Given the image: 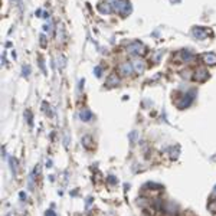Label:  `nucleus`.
I'll return each mask as SVG.
<instances>
[{"label": "nucleus", "mask_w": 216, "mask_h": 216, "mask_svg": "<svg viewBox=\"0 0 216 216\" xmlns=\"http://www.w3.org/2000/svg\"><path fill=\"white\" fill-rule=\"evenodd\" d=\"M79 118L82 120V121H91L92 120V112L89 109H82L79 112Z\"/></svg>", "instance_id": "nucleus-1"}, {"label": "nucleus", "mask_w": 216, "mask_h": 216, "mask_svg": "<svg viewBox=\"0 0 216 216\" xmlns=\"http://www.w3.org/2000/svg\"><path fill=\"white\" fill-rule=\"evenodd\" d=\"M120 69H121V72H122V75H128L130 72H131V66L128 64H122L120 66Z\"/></svg>", "instance_id": "nucleus-2"}, {"label": "nucleus", "mask_w": 216, "mask_h": 216, "mask_svg": "<svg viewBox=\"0 0 216 216\" xmlns=\"http://www.w3.org/2000/svg\"><path fill=\"white\" fill-rule=\"evenodd\" d=\"M82 143H84V146H85L86 149H91V147H92V138H91L89 136H85V137L82 138Z\"/></svg>", "instance_id": "nucleus-3"}, {"label": "nucleus", "mask_w": 216, "mask_h": 216, "mask_svg": "<svg viewBox=\"0 0 216 216\" xmlns=\"http://www.w3.org/2000/svg\"><path fill=\"white\" fill-rule=\"evenodd\" d=\"M9 162H10V167H12V170H13V173L16 174V172H17V162H16V159L10 157Z\"/></svg>", "instance_id": "nucleus-4"}, {"label": "nucleus", "mask_w": 216, "mask_h": 216, "mask_svg": "<svg viewBox=\"0 0 216 216\" xmlns=\"http://www.w3.org/2000/svg\"><path fill=\"white\" fill-rule=\"evenodd\" d=\"M206 64H216V56L213 55H205Z\"/></svg>", "instance_id": "nucleus-5"}, {"label": "nucleus", "mask_w": 216, "mask_h": 216, "mask_svg": "<svg viewBox=\"0 0 216 216\" xmlns=\"http://www.w3.org/2000/svg\"><path fill=\"white\" fill-rule=\"evenodd\" d=\"M134 66H136V71H137V72H141V71L144 69V66H143V65H141L140 62H138V61H137V62L134 64Z\"/></svg>", "instance_id": "nucleus-6"}, {"label": "nucleus", "mask_w": 216, "mask_h": 216, "mask_svg": "<svg viewBox=\"0 0 216 216\" xmlns=\"http://www.w3.org/2000/svg\"><path fill=\"white\" fill-rule=\"evenodd\" d=\"M209 209H210L212 212H216V202H212V203L209 205Z\"/></svg>", "instance_id": "nucleus-7"}, {"label": "nucleus", "mask_w": 216, "mask_h": 216, "mask_svg": "<svg viewBox=\"0 0 216 216\" xmlns=\"http://www.w3.org/2000/svg\"><path fill=\"white\" fill-rule=\"evenodd\" d=\"M46 216H56V213H55L54 210H48V212H46Z\"/></svg>", "instance_id": "nucleus-8"}, {"label": "nucleus", "mask_w": 216, "mask_h": 216, "mask_svg": "<svg viewBox=\"0 0 216 216\" xmlns=\"http://www.w3.org/2000/svg\"><path fill=\"white\" fill-rule=\"evenodd\" d=\"M215 193H216V187H215Z\"/></svg>", "instance_id": "nucleus-9"}]
</instances>
